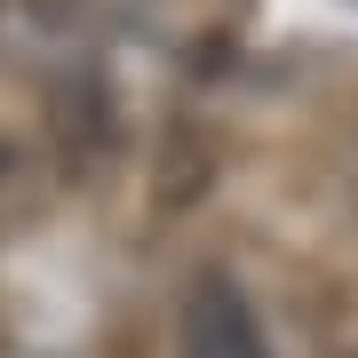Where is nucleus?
<instances>
[{
	"label": "nucleus",
	"mask_w": 358,
	"mask_h": 358,
	"mask_svg": "<svg viewBox=\"0 0 358 358\" xmlns=\"http://www.w3.org/2000/svg\"><path fill=\"white\" fill-rule=\"evenodd\" d=\"M176 358H271L247 294L223 279V271H199L192 294H183V327H176Z\"/></svg>",
	"instance_id": "1"
}]
</instances>
